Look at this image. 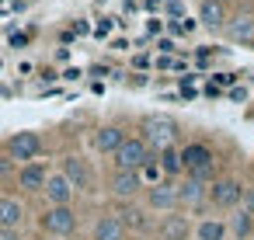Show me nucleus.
I'll return each instance as SVG.
<instances>
[{
	"instance_id": "17",
	"label": "nucleus",
	"mask_w": 254,
	"mask_h": 240,
	"mask_svg": "<svg viewBox=\"0 0 254 240\" xmlns=\"http://www.w3.org/2000/svg\"><path fill=\"white\" fill-rule=\"evenodd\" d=\"M73 184L63 178V174H49V181H46V198H49V205H73Z\"/></svg>"
},
{
	"instance_id": "9",
	"label": "nucleus",
	"mask_w": 254,
	"mask_h": 240,
	"mask_svg": "<svg viewBox=\"0 0 254 240\" xmlns=\"http://www.w3.org/2000/svg\"><path fill=\"white\" fill-rule=\"evenodd\" d=\"M108 191L119 198V202H132L139 191H146V181L139 171H115L108 178Z\"/></svg>"
},
{
	"instance_id": "31",
	"label": "nucleus",
	"mask_w": 254,
	"mask_h": 240,
	"mask_svg": "<svg viewBox=\"0 0 254 240\" xmlns=\"http://www.w3.org/2000/svg\"><path fill=\"white\" fill-rule=\"evenodd\" d=\"M230 98H233V101H244V98H247V91H244V87H233V91H230Z\"/></svg>"
},
{
	"instance_id": "13",
	"label": "nucleus",
	"mask_w": 254,
	"mask_h": 240,
	"mask_svg": "<svg viewBox=\"0 0 254 240\" xmlns=\"http://www.w3.org/2000/svg\"><path fill=\"white\" fill-rule=\"evenodd\" d=\"M226 39L230 42H240V46H254V14L251 11H240L226 21Z\"/></svg>"
},
{
	"instance_id": "11",
	"label": "nucleus",
	"mask_w": 254,
	"mask_h": 240,
	"mask_svg": "<svg viewBox=\"0 0 254 240\" xmlns=\"http://www.w3.org/2000/svg\"><path fill=\"white\" fill-rule=\"evenodd\" d=\"M42 153V139H39V132H14L11 139H7V157H14V160H35Z\"/></svg>"
},
{
	"instance_id": "30",
	"label": "nucleus",
	"mask_w": 254,
	"mask_h": 240,
	"mask_svg": "<svg viewBox=\"0 0 254 240\" xmlns=\"http://www.w3.org/2000/svg\"><path fill=\"white\" fill-rule=\"evenodd\" d=\"M181 32H185V35L195 32V21H191V18H181Z\"/></svg>"
},
{
	"instance_id": "26",
	"label": "nucleus",
	"mask_w": 254,
	"mask_h": 240,
	"mask_svg": "<svg viewBox=\"0 0 254 240\" xmlns=\"http://www.w3.org/2000/svg\"><path fill=\"white\" fill-rule=\"evenodd\" d=\"M240 209L254 216V188H244V202H240Z\"/></svg>"
},
{
	"instance_id": "25",
	"label": "nucleus",
	"mask_w": 254,
	"mask_h": 240,
	"mask_svg": "<svg viewBox=\"0 0 254 240\" xmlns=\"http://www.w3.org/2000/svg\"><path fill=\"white\" fill-rule=\"evenodd\" d=\"M14 174V157H0V181Z\"/></svg>"
},
{
	"instance_id": "24",
	"label": "nucleus",
	"mask_w": 254,
	"mask_h": 240,
	"mask_svg": "<svg viewBox=\"0 0 254 240\" xmlns=\"http://www.w3.org/2000/svg\"><path fill=\"white\" fill-rule=\"evenodd\" d=\"M164 14H167V18H174V21L188 18V14H185V4H181V0H164Z\"/></svg>"
},
{
	"instance_id": "33",
	"label": "nucleus",
	"mask_w": 254,
	"mask_h": 240,
	"mask_svg": "<svg viewBox=\"0 0 254 240\" xmlns=\"http://www.w3.org/2000/svg\"><path fill=\"white\" fill-rule=\"evenodd\" d=\"M49 240H63V237H49Z\"/></svg>"
},
{
	"instance_id": "22",
	"label": "nucleus",
	"mask_w": 254,
	"mask_h": 240,
	"mask_svg": "<svg viewBox=\"0 0 254 240\" xmlns=\"http://www.w3.org/2000/svg\"><path fill=\"white\" fill-rule=\"evenodd\" d=\"M226 226H230V233H233L237 240H247V237L254 233V216L240 209V212H233V216H230V223H226Z\"/></svg>"
},
{
	"instance_id": "4",
	"label": "nucleus",
	"mask_w": 254,
	"mask_h": 240,
	"mask_svg": "<svg viewBox=\"0 0 254 240\" xmlns=\"http://www.w3.org/2000/svg\"><path fill=\"white\" fill-rule=\"evenodd\" d=\"M153 157H157V153L146 146L143 136H129V139L122 143V150L115 153V171H143Z\"/></svg>"
},
{
	"instance_id": "7",
	"label": "nucleus",
	"mask_w": 254,
	"mask_h": 240,
	"mask_svg": "<svg viewBox=\"0 0 254 240\" xmlns=\"http://www.w3.org/2000/svg\"><path fill=\"white\" fill-rule=\"evenodd\" d=\"M146 209L150 212H178V181L164 178L157 184H146Z\"/></svg>"
},
{
	"instance_id": "19",
	"label": "nucleus",
	"mask_w": 254,
	"mask_h": 240,
	"mask_svg": "<svg viewBox=\"0 0 254 240\" xmlns=\"http://www.w3.org/2000/svg\"><path fill=\"white\" fill-rule=\"evenodd\" d=\"M25 205L18 198H0V230H21Z\"/></svg>"
},
{
	"instance_id": "28",
	"label": "nucleus",
	"mask_w": 254,
	"mask_h": 240,
	"mask_svg": "<svg viewBox=\"0 0 254 240\" xmlns=\"http://www.w3.org/2000/svg\"><path fill=\"white\" fill-rule=\"evenodd\" d=\"M157 49H160V53H174V42H171V39H160Z\"/></svg>"
},
{
	"instance_id": "20",
	"label": "nucleus",
	"mask_w": 254,
	"mask_h": 240,
	"mask_svg": "<svg viewBox=\"0 0 254 240\" xmlns=\"http://www.w3.org/2000/svg\"><path fill=\"white\" fill-rule=\"evenodd\" d=\"M226 237H230V226L223 219L205 216V219L195 223V240H226Z\"/></svg>"
},
{
	"instance_id": "15",
	"label": "nucleus",
	"mask_w": 254,
	"mask_h": 240,
	"mask_svg": "<svg viewBox=\"0 0 254 240\" xmlns=\"http://www.w3.org/2000/svg\"><path fill=\"white\" fill-rule=\"evenodd\" d=\"M198 21H202L205 28H212V32L226 28V21H230L226 0H202V4H198Z\"/></svg>"
},
{
	"instance_id": "3",
	"label": "nucleus",
	"mask_w": 254,
	"mask_h": 240,
	"mask_svg": "<svg viewBox=\"0 0 254 240\" xmlns=\"http://www.w3.org/2000/svg\"><path fill=\"white\" fill-rule=\"evenodd\" d=\"M39 226H42V233H46V237H63V240H66V237H73V233H77L80 219H77L73 205H49V209L42 212Z\"/></svg>"
},
{
	"instance_id": "12",
	"label": "nucleus",
	"mask_w": 254,
	"mask_h": 240,
	"mask_svg": "<svg viewBox=\"0 0 254 240\" xmlns=\"http://www.w3.org/2000/svg\"><path fill=\"white\" fill-rule=\"evenodd\" d=\"M157 233H160V240H188V237L195 233V226H191V219L178 209V212H167V216L157 223Z\"/></svg>"
},
{
	"instance_id": "8",
	"label": "nucleus",
	"mask_w": 254,
	"mask_h": 240,
	"mask_svg": "<svg viewBox=\"0 0 254 240\" xmlns=\"http://www.w3.org/2000/svg\"><path fill=\"white\" fill-rule=\"evenodd\" d=\"M60 174H63L77 191H94V171H91V164H87L80 153H66Z\"/></svg>"
},
{
	"instance_id": "34",
	"label": "nucleus",
	"mask_w": 254,
	"mask_h": 240,
	"mask_svg": "<svg viewBox=\"0 0 254 240\" xmlns=\"http://www.w3.org/2000/svg\"><path fill=\"white\" fill-rule=\"evenodd\" d=\"M251 4H254V0H251Z\"/></svg>"
},
{
	"instance_id": "2",
	"label": "nucleus",
	"mask_w": 254,
	"mask_h": 240,
	"mask_svg": "<svg viewBox=\"0 0 254 240\" xmlns=\"http://www.w3.org/2000/svg\"><path fill=\"white\" fill-rule=\"evenodd\" d=\"M143 139H146V146L153 153H164L178 139V122L171 115H146L143 119Z\"/></svg>"
},
{
	"instance_id": "1",
	"label": "nucleus",
	"mask_w": 254,
	"mask_h": 240,
	"mask_svg": "<svg viewBox=\"0 0 254 240\" xmlns=\"http://www.w3.org/2000/svg\"><path fill=\"white\" fill-rule=\"evenodd\" d=\"M181 164H185V174L195 178V181H205L212 184L216 181V157L205 143H188L181 146Z\"/></svg>"
},
{
	"instance_id": "6",
	"label": "nucleus",
	"mask_w": 254,
	"mask_h": 240,
	"mask_svg": "<svg viewBox=\"0 0 254 240\" xmlns=\"http://www.w3.org/2000/svg\"><path fill=\"white\" fill-rule=\"evenodd\" d=\"M112 212L122 219V226H126V233H129V237H146V233L153 230V219H150V209H146V205H136V202H119Z\"/></svg>"
},
{
	"instance_id": "29",
	"label": "nucleus",
	"mask_w": 254,
	"mask_h": 240,
	"mask_svg": "<svg viewBox=\"0 0 254 240\" xmlns=\"http://www.w3.org/2000/svg\"><path fill=\"white\" fill-rule=\"evenodd\" d=\"M108 32H112V21H101V25H98V39H105Z\"/></svg>"
},
{
	"instance_id": "5",
	"label": "nucleus",
	"mask_w": 254,
	"mask_h": 240,
	"mask_svg": "<svg viewBox=\"0 0 254 240\" xmlns=\"http://www.w3.org/2000/svg\"><path fill=\"white\" fill-rule=\"evenodd\" d=\"M244 181H237V178H216L212 184H209V205L212 209H237L240 202H244Z\"/></svg>"
},
{
	"instance_id": "23",
	"label": "nucleus",
	"mask_w": 254,
	"mask_h": 240,
	"mask_svg": "<svg viewBox=\"0 0 254 240\" xmlns=\"http://www.w3.org/2000/svg\"><path fill=\"white\" fill-rule=\"evenodd\" d=\"M139 174H143V181H150V184H157V181H164V171H160V164H157V157H153V160H150V164H146V167H143Z\"/></svg>"
},
{
	"instance_id": "18",
	"label": "nucleus",
	"mask_w": 254,
	"mask_h": 240,
	"mask_svg": "<svg viewBox=\"0 0 254 240\" xmlns=\"http://www.w3.org/2000/svg\"><path fill=\"white\" fill-rule=\"evenodd\" d=\"M46 181H49V171H46V164H25L21 171H18V184L25 188V191H46Z\"/></svg>"
},
{
	"instance_id": "10",
	"label": "nucleus",
	"mask_w": 254,
	"mask_h": 240,
	"mask_svg": "<svg viewBox=\"0 0 254 240\" xmlns=\"http://www.w3.org/2000/svg\"><path fill=\"white\" fill-rule=\"evenodd\" d=\"M209 202V184L205 181H195V178H181L178 181V209H198Z\"/></svg>"
},
{
	"instance_id": "32",
	"label": "nucleus",
	"mask_w": 254,
	"mask_h": 240,
	"mask_svg": "<svg viewBox=\"0 0 254 240\" xmlns=\"http://www.w3.org/2000/svg\"><path fill=\"white\" fill-rule=\"evenodd\" d=\"M129 240H150V237H129Z\"/></svg>"
},
{
	"instance_id": "14",
	"label": "nucleus",
	"mask_w": 254,
	"mask_h": 240,
	"mask_svg": "<svg viewBox=\"0 0 254 240\" xmlns=\"http://www.w3.org/2000/svg\"><path fill=\"white\" fill-rule=\"evenodd\" d=\"M91 240H129V233H126V226H122V219L115 212H101L94 219Z\"/></svg>"
},
{
	"instance_id": "16",
	"label": "nucleus",
	"mask_w": 254,
	"mask_h": 240,
	"mask_svg": "<svg viewBox=\"0 0 254 240\" xmlns=\"http://www.w3.org/2000/svg\"><path fill=\"white\" fill-rule=\"evenodd\" d=\"M126 139H129V136H126L119 125H101V129L94 132V150H98V153H112V157H115V153L122 150V143H126Z\"/></svg>"
},
{
	"instance_id": "21",
	"label": "nucleus",
	"mask_w": 254,
	"mask_h": 240,
	"mask_svg": "<svg viewBox=\"0 0 254 240\" xmlns=\"http://www.w3.org/2000/svg\"><path fill=\"white\" fill-rule=\"evenodd\" d=\"M157 164H160V171H164V178H178V174H185V164H181V150H164V153H157Z\"/></svg>"
},
{
	"instance_id": "27",
	"label": "nucleus",
	"mask_w": 254,
	"mask_h": 240,
	"mask_svg": "<svg viewBox=\"0 0 254 240\" xmlns=\"http://www.w3.org/2000/svg\"><path fill=\"white\" fill-rule=\"evenodd\" d=\"M0 240H25L21 230H0Z\"/></svg>"
}]
</instances>
